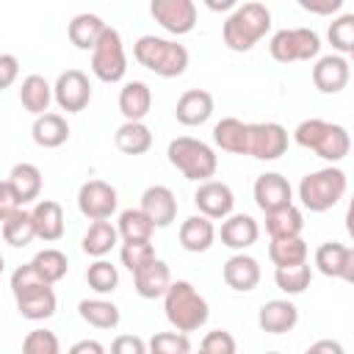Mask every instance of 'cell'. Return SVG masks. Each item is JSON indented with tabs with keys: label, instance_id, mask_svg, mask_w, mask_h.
Listing matches in <instances>:
<instances>
[{
	"label": "cell",
	"instance_id": "obj_34",
	"mask_svg": "<svg viewBox=\"0 0 354 354\" xmlns=\"http://www.w3.org/2000/svg\"><path fill=\"white\" fill-rule=\"evenodd\" d=\"M116 243H119V232H116V227L111 221H91L86 235H83V241H80L83 252L88 257H97V260H102Z\"/></svg>",
	"mask_w": 354,
	"mask_h": 354
},
{
	"label": "cell",
	"instance_id": "obj_57",
	"mask_svg": "<svg viewBox=\"0 0 354 354\" xmlns=\"http://www.w3.org/2000/svg\"><path fill=\"white\" fill-rule=\"evenodd\" d=\"M191 354H194V351H191ZM196 354H202V351H196Z\"/></svg>",
	"mask_w": 354,
	"mask_h": 354
},
{
	"label": "cell",
	"instance_id": "obj_49",
	"mask_svg": "<svg viewBox=\"0 0 354 354\" xmlns=\"http://www.w3.org/2000/svg\"><path fill=\"white\" fill-rule=\"evenodd\" d=\"M19 77V58L11 53H0V91L14 86Z\"/></svg>",
	"mask_w": 354,
	"mask_h": 354
},
{
	"label": "cell",
	"instance_id": "obj_8",
	"mask_svg": "<svg viewBox=\"0 0 354 354\" xmlns=\"http://www.w3.org/2000/svg\"><path fill=\"white\" fill-rule=\"evenodd\" d=\"M91 72L102 83H119L127 72V55L122 44V33L116 28H105L100 41L91 50Z\"/></svg>",
	"mask_w": 354,
	"mask_h": 354
},
{
	"label": "cell",
	"instance_id": "obj_52",
	"mask_svg": "<svg viewBox=\"0 0 354 354\" xmlns=\"http://www.w3.org/2000/svg\"><path fill=\"white\" fill-rule=\"evenodd\" d=\"M301 354H346V348H343V343H340V340L321 337V340H315L313 346H307Z\"/></svg>",
	"mask_w": 354,
	"mask_h": 354
},
{
	"label": "cell",
	"instance_id": "obj_42",
	"mask_svg": "<svg viewBox=\"0 0 354 354\" xmlns=\"http://www.w3.org/2000/svg\"><path fill=\"white\" fill-rule=\"evenodd\" d=\"M329 44L335 50V55H348L354 53V14H340L332 25H329Z\"/></svg>",
	"mask_w": 354,
	"mask_h": 354
},
{
	"label": "cell",
	"instance_id": "obj_32",
	"mask_svg": "<svg viewBox=\"0 0 354 354\" xmlns=\"http://www.w3.org/2000/svg\"><path fill=\"white\" fill-rule=\"evenodd\" d=\"M113 144L124 155H144L152 147V130L144 122H122L113 133Z\"/></svg>",
	"mask_w": 354,
	"mask_h": 354
},
{
	"label": "cell",
	"instance_id": "obj_51",
	"mask_svg": "<svg viewBox=\"0 0 354 354\" xmlns=\"http://www.w3.org/2000/svg\"><path fill=\"white\" fill-rule=\"evenodd\" d=\"M299 6L310 14H335L343 8V0H299Z\"/></svg>",
	"mask_w": 354,
	"mask_h": 354
},
{
	"label": "cell",
	"instance_id": "obj_10",
	"mask_svg": "<svg viewBox=\"0 0 354 354\" xmlns=\"http://www.w3.org/2000/svg\"><path fill=\"white\" fill-rule=\"evenodd\" d=\"M149 14L171 36H185L196 28V3L194 0H152Z\"/></svg>",
	"mask_w": 354,
	"mask_h": 354
},
{
	"label": "cell",
	"instance_id": "obj_15",
	"mask_svg": "<svg viewBox=\"0 0 354 354\" xmlns=\"http://www.w3.org/2000/svg\"><path fill=\"white\" fill-rule=\"evenodd\" d=\"M252 194H254V202H257V207L263 213H271V210L293 205V188H290L288 177H282L279 171H263L254 180Z\"/></svg>",
	"mask_w": 354,
	"mask_h": 354
},
{
	"label": "cell",
	"instance_id": "obj_4",
	"mask_svg": "<svg viewBox=\"0 0 354 354\" xmlns=\"http://www.w3.org/2000/svg\"><path fill=\"white\" fill-rule=\"evenodd\" d=\"M133 58L158 77H180L188 69V50L171 39L152 33L138 36V41L133 44Z\"/></svg>",
	"mask_w": 354,
	"mask_h": 354
},
{
	"label": "cell",
	"instance_id": "obj_13",
	"mask_svg": "<svg viewBox=\"0 0 354 354\" xmlns=\"http://www.w3.org/2000/svg\"><path fill=\"white\" fill-rule=\"evenodd\" d=\"M194 205H196L199 216H205L210 221H216V218L224 221L232 213V207H235V194L221 180H205L194 191Z\"/></svg>",
	"mask_w": 354,
	"mask_h": 354
},
{
	"label": "cell",
	"instance_id": "obj_45",
	"mask_svg": "<svg viewBox=\"0 0 354 354\" xmlns=\"http://www.w3.org/2000/svg\"><path fill=\"white\" fill-rule=\"evenodd\" d=\"M22 354H61V340L50 329H30L22 337Z\"/></svg>",
	"mask_w": 354,
	"mask_h": 354
},
{
	"label": "cell",
	"instance_id": "obj_48",
	"mask_svg": "<svg viewBox=\"0 0 354 354\" xmlns=\"http://www.w3.org/2000/svg\"><path fill=\"white\" fill-rule=\"evenodd\" d=\"M111 354H147V340L138 335H119L111 343Z\"/></svg>",
	"mask_w": 354,
	"mask_h": 354
},
{
	"label": "cell",
	"instance_id": "obj_54",
	"mask_svg": "<svg viewBox=\"0 0 354 354\" xmlns=\"http://www.w3.org/2000/svg\"><path fill=\"white\" fill-rule=\"evenodd\" d=\"M238 3L235 0H221V3H216V0H207V8H213V11H227V8H235Z\"/></svg>",
	"mask_w": 354,
	"mask_h": 354
},
{
	"label": "cell",
	"instance_id": "obj_16",
	"mask_svg": "<svg viewBox=\"0 0 354 354\" xmlns=\"http://www.w3.org/2000/svg\"><path fill=\"white\" fill-rule=\"evenodd\" d=\"M348 77H351V69H348V61L343 55H318L315 58V66H313V83L321 94H337L348 86Z\"/></svg>",
	"mask_w": 354,
	"mask_h": 354
},
{
	"label": "cell",
	"instance_id": "obj_22",
	"mask_svg": "<svg viewBox=\"0 0 354 354\" xmlns=\"http://www.w3.org/2000/svg\"><path fill=\"white\" fill-rule=\"evenodd\" d=\"M221 243L227 249H235V252H243L249 249L252 243H257L260 238V227L257 221L249 216V213H230L224 221H221Z\"/></svg>",
	"mask_w": 354,
	"mask_h": 354
},
{
	"label": "cell",
	"instance_id": "obj_6",
	"mask_svg": "<svg viewBox=\"0 0 354 354\" xmlns=\"http://www.w3.org/2000/svg\"><path fill=\"white\" fill-rule=\"evenodd\" d=\"M348 188V177L337 166H324L318 171H310L299 183V199L310 213H326L332 210Z\"/></svg>",
	"mask_w": 354,
	"mask_h": 354
},
{
	"label": "cell",
	"instance_id": "obj_26",
	"mask_svg": "<svg viewBox=\"0 0 354 354\" xmlns=\"http://www.w3.org/2000/svg\"><path fill=\"white\" fill-rule=\"evenodd\" d=\"M8 185H11L19 207H25L30 202H39V196H41V171H39V166H33V163H17V166H11Z\"/></svg>",
	"mask_w": 354,
	"mask_h": 354
},
{
	"label": "cell",
	"instance_id": "obj_24",
	"mask_svg": "<svg viewBox=\"0 0 354 354\" xmlns=\"http://www.w3.org/2000/svg\"><path fill=\"white\" fill-rule=\"evenodd\" d=\"M133 285L141 299H163L166 288L171 285V271L163 260L155 257L152 263H147L144 268H138L133 274Z\"/></svg>",
	"mask_w": 354,
	"mask_h": 354
},
{
	"label": "cell",
	"instance_id": "obj_29",
	"mask_svg": "<svg viewBox=\"0 0 354 354\" xmlns=\"http://www.w3.org/2000/svg\"><path fill=\"white\" fill-rule=\"evenodd\" d=\"M301 230H304V213L296 205L266 213V232L271 235V241L301 238Z\"/></svg>",
	"mask_w": 354,
	"mask_h": 354
},
{
	"label": "cell",
	"instance_id": "obj_39",
	"mask_svg": "<svg viewBox=\"0 0 354 354\" xmlns=\"http://www.w3.org/2000/svg\"><path fill=\"white\" fill-rule=\"evenodd\" d=\"M307 254H310V249H307L304 238H288V241H271L268 243V257L277 268L307 263Z\"/></svg>",
	"mask_w": 354,
	"mask_h": 354
},
{
	"label": "cell",
	"instance_id": "obj_40",
	"mask_svg": "<svg viewBox=\"0 0 354 354\" xmlns=\"http://www.w3.org/2000/svg\"><path fill=\"white\" fill-rule=\"evenodd\" d=\"M310 279H313V268L307 263H299V266H285V268H274V282L282 293L288 296H299L310 288Z\"/></svg>",
	"mask_w": 354,
	"mask_h": 354
},
{
	"label": "cell",
	"instance_id": "obj_38",
	"mask_svg": "<svg viewBox=\"0 0 354 354\" xmlns=\"http://www.w3.org/2000/svg\"><path fill=\"white\" fill-rule=\"evenodd\" d=\"M30 266H33V268L41 274V279L50 282V285L61 282V279L66 277V271H69V260H66V254H64L61 249H53V246L36 252L33 260H30Z\"/></svg>",
	"mask_w": 354,
	"mask_h": 354
},
{
	"label": "cell",
	"instance_id": "obj_31",
	"mask_svg": "<svg viewBox=\"0 0 354 354\" xmlns=\"http://www.w3.org/2000/svg\"><path fill=\"white\" fill-rule=\"evenodd\" d=\"M19 102H22V108H25L28 113H33V116L47 113V108H50V102H53V86L47 83V77H41V75H28V77L22 80V86H19Z\"/></svg>",
	"mask_w": 354,
	"mask_h": 354
},
{
	"label": "cell",
	"instance_id": "obj_41",
	"mask_svg": "<svg viewBox=\"0 0 354 354\" xmlns=\"http://www.w3.org/2000/svg\"><path fill=\"white\" fill-rule=\"evenodd\" d=\"M86 282L94 293L105 296V293H113L116 285H119V271L113 263L108 260H94L88 268H86Z\"/></svg>",
	"mask_w": 354,
	"mask_h": 354
},
{
	"label": "cell",
	"instance_id": "obj_43",
	"mask_svg": "<svg viewBox=\"0 0 354 354\" xmlns=\"http://www.w3.org/2000/svg\"><path fill=\"white\" fill-rule=\"evenodd\" d=\"M147 354H191V340L183 332H155L147 340Z\"/></svg>",
	"mask_w": 354,
	"mask_h": 354
},
{
	"label": "cell",
	"instance_id": "obj_55",
	"mask_svg": "<svg viewBox=\"0 0 354 354\" xmlns=\"http://www.w3.org/2000/svg\"><path fill=\"white\" fill-rule=\"evenodd\" d=\"M3 268H6V260H3V254H0V274H3Z\"/></svg>",
	"mask_w": 354,
	"mask_h": 354
},
{
	"label": "cell",
	"instance_id": "obj_3",
	"mask_svg": "<svg viewBox=\"0 0 354 354\" xmlns=\"http://www.w3.org/2000/svg\"><path fill=\"white\" fill-rule=\"evenodd\" d=\"M293 141L310 152H315L318 158L329 160V163H340L348 149H351V138L348 130L343 124L326 122V119H304L296 124L293 130Z\"/></svg>",
	"mask_w": 354,
	"mask_h": 354
},
{
	"label": "cell",
	"instance_id": "obj_9",
	"mask_svg": "<svg viewBox=\"0 0 354 354\" xmlns=\"http://www.w3.org/2000/svg\"><path fill=\"white\" fill-rule=\"evenodd\" d=\"M288 149V130L279 122H246V144L243 155H252L257 160H277Z\"/></svg>",
	"mask_w": 354,
	"mask_h": 354
},
{
	"label": "cell",
	"instance_id": "obj_44",
	"mask_svg": "<svg viewBox=\"0 0 354 354\" xmlns=\"http://www.w3.org/2000/svg\"><path fill=\"white\" fill-rule=\"evenodd\" d=\"M119 257H122V266L130 274H136L138 268H144L147 263L155 260V246H152V241H127V243H122Z\"/></svg>",
	"mask_w": 354,
	"mask_h": 354
},
{
	"label": "cell",
	"instance_id": "obj_18",
	"mask_svg": "<svg viewBox=\"0 0 354 354\" xmlns=\"http://www.w3.org/2000/svg\"><path fill=\"white\" fill-rule=\"evenodd\" d=\"M213 116V94L205 88H188L174 105V119L185 127H199Z\"/></svg>",
	"mask_w": 354,
	"mask_h": 354
},
{
	"label": "cell",
	"instance_id": "obj_11",
	"mask_svg": "<svg viewBox=\"0 0 354 354\" xmlns=\"http://www.w3.org/2000/svg\"><path fill=\"white\" fill-rule=\"evenodd\" d=\"M119 205L116 188L105 180H86L77 191V210L88 221H108Z\"/></svg>",
	"mask_w": 354,
	"mask_h": 354
},
{
	"label": "cell",
	"instance_id": "obj_56",
	"mask_svg": "<svg viewBox=\"0 0 354 354\" xmlns=\"http://www.w3.org/2000/svg\"><path fill=\"white\" fill-rule=\"evenodd\" d=\"M266 354H279V351H266Z\"/></svg>",
	"mask_w": 354,
	"mask_h": 354
},
{
	"label": "cell",
	"instance_id": "obj_5",
	"mask_svg": "<svg viewBox=\"0 0 354 354\" xmlns=\"http://www.w3.org/2000/svg\"><path fill=\"white\" fill-rule=\"evenodd\" d=\"M166 158L185 180H194V183L210 180L218 169V158H216L213 147L199 138H191V136L171 138L166 147Z\"/></svg>",
	"mask_w": 354,
	"mask_h": 354
},
{
	"label": "cell",
	"instance_id": "obj_14",
	"mask_svg": "<svg viewBox=\"0 0 354 354\" xmlns=\"http://www.w3.org/2000/svg\"><path fill=\"white\" fill-rule=\"evenodd\" d=\"M315 266L324 277L351 282L354 279V249L340 241H326L315 249Z\"/></svg>",
	"mask_w": 354,
	"mask_h": 354
},
{
	"label": "cell",
	"instance_id": "obj_2",
	"mask_svg": "<svg viewBox=\"0 0 354 354\" xmlns=\"http://www.w3.org/2000/svg\"><path fill=\"white\" fill-rule=\"evenodd\" d=\"M163 313H166L169 324L174 326V332H183V335L202 329L210 318V307H207L205 296L188 279H177L166 288Z\"/></svg>",
	"mask_w": 354,
	"mask_h": 354
},
{
	"label": "cell",
	"instance_id": "obj_30",
	"mask_svg": "<svg viewBox=\"0 0 354 354\" xmlns=\"http://www.w3.org/2000/svg\"><path fill=\"white\" fill-rule=\"evenodd\" d=\"M105 28H108V25L102 22V17L83 11V14H75V17H72V22H69V28H66V36H69V41H72L77 50H94V44L100 41V36H102Z\"/></svg>",
	"mask_w": 354,
	"mask_h": 354
},
{
	"label": "cell",
	"instance_id": "obj_27",
	"mask_svg": "<svg viewBox=\"0 0 354 354\" xmlns=\"http://www.w3.org/2000/svg\"><path fill=\"white\" fill-rule=\"evenodd\" d=\"M14 301H17V313L22 318H28V321H47V318L55 315V307H58V299H55L53 285L28 290V293L17 296Z\"/></svg>",
	"mask_w": 354,
	"mask_h": 354
},
{
	"label": "cell",
	"instance_id": "obj_25",
	"mask_svg": "<svg viewBox=\"0 0 354 354\" xmlns=\"http://www.w3.org/2000/svg\"><path fill=\"white\" fill-rule=\"evenodd\" d=\"M152 108V88L144 80H130L119 91V111L124 122H144Z\"/></svg>",
	"mask_w": 354,
	"mask_h": 354
},
{
	"label": "cell",
	"instance_id": "obj_47",
	"mask_svg": "<svg viewBox=\"0 0 354 354\" xmlns=\"http://www.w3.org/2000/svg\"><path fill=\"white\" fill-rule=\"evenodd\" d=\"M202 354H238V343L227 329H213L199 343Z\"/></svg>",
	"mask_w": 354,
	"mask_h": 354
},
{
	"label": "cell",
	"instance_id": "obj_28",
	"mask_svg": "<svg viewBox=\"0 0 354 354\" xmlns=\"http://www.w3.org/2000/svg\"><path fill=\"white\" fill-rule=\"evenodd\" d=\"M213 241H216V227H213L210 218L196 213V216H188L180 224V246L185 252H194V254L207 252L213 246Z\"/></svg>",
	"mask_w": 354,
	"mask_h": 354
},
{
	"label": "cell",
	"instance_id": "obj_17",
	"mask_svg": "<svg viewBox=\"0 0 354 354\" xmlns=\"http://www.w3.org/2000/svg\"><path fill=\"white\" fill-rule=\"evenodd\" d=\"M138 210L155 224V227H169L177 218V199L174 191L166 185H149L141 194V205Z\"/></svg>",
	"mask_w": 354,
	"mask_h": 354
},
{
	"label": "cell",
	"instance_id": "obj_53",
	"mask_svg": "<svg viewBox=\"0 0 354 354\" xmlns=\"http://www.w3.org/2000/svg\"><path fill=\"white\" fill-rule=\"evenodd\" d=\"M66 354H108V348H105L100 340H94V337H86V340H77V343H72Z\"/></svg>",
	"mask_w": 354,
	"mask_h": 354
},
{
	"label": "cell",
	"instance_id": "obj_37",
	"mask_svg": "<svg viewBox=\"0 0 354 354\" xmlns=\"http://www.w3.org/2000/svg\"><path fill=\"white\" fill-rule=\"evenodd\" d=\"M36 238V230H33V218H30V210H17L11 213L6 221H3V241L14 249H22L28 246L30 241Z\"/></svg>",
	"mask_w": 354,
	"mask_h": 354
},
{
	"label": "cell",
	"instance_id": "obj_7",
	"mask_svg": "<svg viewBox=\"0 0 354 354\" xmlns=\"http://www.w3.org/2000/svg\"><path fill=\"white\" fill-rule=\"evenodd\" d=\"M268 53L279 64L313 61L321 55V36L313 28H282L271 36Z\"/></svg>",
	"mask_w": 354,
	"mask_h": 354
},
{
	"label": "cell",
	"instance_id": "obj_1",
	"mask_svg": "<svg viewBox=\"0 0 354 354\" xmlns=\"http://www.w3.org/2000/svg\"><path fill=\"white\" fill-rule=\"evenodd\" d=\"M271 30V11L252 0L232 8V14L221 25V39L232 53H249L266 33Z\"/></svg>",
	"mask_w": 354,
	"mask_h": 354
},
{
	"label": "cell",
	"instance_id": "obj_46",
	"mask_svg": "<svg viewBox=\"0 0 354 354\" xmlns=\"http://www.w3.org/2000/svg\"><path fill=\"white\" fill-rule=\"evenodd\" d=\"M44 285H50V282H44V279H41V274H39L30 263L17 266V268H14V274H11V293H14V299H17V296H22V293H28V290L44 288Z\"/></svg>",
	"mask_w": 354,
	"mask_h": 354
},
{
	"label": "cell",
	"instance_id": "obj_19",
	"mask_svg": "<svg viewBox=\"0 0 354 354\" xmlns=\"http://www.w3.org/2000/svg\"><path fill=\"white\" fill-rule=\"evenodd\" d=\"M221 277H224V282H227L232 290L249 293V290H254V288L260 285V277H263V274H260V263H257L252 254L238 252V254H232V257L224 263Z\"/></svg>",
	"mask_w": 354,
	"mask_h": 354
},
{
	"label": "cell",
	"instance_id": "obj_21",
	"mask_svg": "<svg viewBox=\"0 0 354 354\" xmlns=\"http://www.w3.org/2000/svg\"><path fill=\"white\" fill-rule=\"evenodd\" d=\"M30 218H33V230H36V238L47 241V243H55L64 238V207L55 202V199H39L30 210Z\"/></svg>",
	"mask_w": 354,
	"mask_h": 354
},
{
	"label": "cell",
	"instance_id": "obj_33",
	"mask_svg": "<svg viewBox=\"0 0 354 354\" xmlns=\"http://www.w3.org/2000/svg\"><path fill=\"white\" fill-rule=\"evenodd\" d=\"M77 315L88 326H97V329H116L119 321H122L119 307L113 301H108V299H83L77 304Z\"/></svg>",
	"mask_w": 354,
	"mask_h": 354
},
{
	"label": "cell",
	"instance_id": "obj_20",
	"mask_svg": "<svg viewBox=\"0 0 354 354\" xmlns=\"http://www.w3.org/2000/svg\"><path fill=\"white\" fill-rule=\"evenodd\" d=\"M299 324V307L288 299H271L257 313V326L268 335H285Z\"/></svg>",
	"mask_w": 354,
	"mask_h": 354
},
{
	"label": "cell",
	"instance_id": "obj_50",
	"mask_svg": "<svg viewBox=\"0 0 354 354\" xmlns=\"http://www.w3.org/2000/svg\"><path fill=\"white\" fill-rule=\"evenodd\" d=\"M17 210H19V202H17V196H14L11 185H8V180H0V224H3L11 213H17Z\"/></svg>",
	"mask_w": 354,
	"mask_h": 354
},
{
	"label": "cell",
	"instance_id": "obj_23",
	"mask_svg": "<svg viewBox=\"0 0 354 354\" xmlns=\"http://www.w3.org/2000/svg\"><path fill=\"white\" fill-rule=\"evenodd\" d=\"M30 136L36 141V147L41 149H58L69 141V122L61 116V113H41L33 119V127H30Z\"/></svg>",
	"mask_w": 354,
	"mask_h": 354
},
{
	"label": "cell",
	"instance_id": "obj_35",
	"mask_svg": "<svg viewBox=\"0 0 354 354\" xmlns=\"http://www.w3.org/2000/svg\"><path fill=\"white\" fill-rule=\"evenodd\" d=\"M213 141L218 149L230 152V155H243V144H246V122L235 119V116H224L221 122L213 124Z\"/></svg>",
	"mask_w": 354,
	"mask_h": 354
},
{
	"label": "cell",
	"instance_id": "obj_12",
	"mask_svg": "<svg viewBox=\"0 0 354 354\" xmlns=\"http://www.w3.org/2000/svg\"><path fill=\"white\" fill-rule=\"evenodd\" d=\"M53 100L66 113H80L91 102V83L88 75L80 69H66L53 83Z\"/></svg>",
	"mask_w": 354,
	"mask_h": 354
},
{
	"label": "cell",
	"instance_id": "obj_36",
	"mask_svg": "<svg viewBox=\"0 0 354 354\" xmlns=\"http://www.w3.org/2000/svg\"><path fill=\"white\" fill-rule=\"evenodd\" d=\"M116 232H119V238H122L124 243H127V241H152L155 224H152L138 207H127V210L119 213Z\"/></svg>",
	"mask_w": 354,
	"mask_h": 354
}]
</instances>
